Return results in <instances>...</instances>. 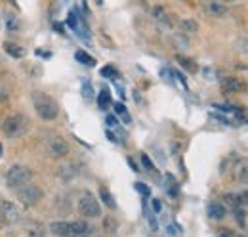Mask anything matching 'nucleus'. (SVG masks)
Returning a JSON list of instances; mask_svg holds the SVG:
<instances>
[{
    "label": "nucleus",
    "mask_w": 248,
    "mask_h": 237,
    "mask_svg": "<svg viewBox=\"0 0 248 237\" xmlns=\"http://www.w3.org/2000/svg\"><path fill=\"white\" fill-rule=\"evenodd\" d=\"M32 105H34L36 113L44 118V120H54V118L58 117V113H60L58 103L50 96H46L42 92H34L32 94Z\"/></svg>",
    "instance_id": "f257e3e1"
},
{
    "label": "nucleus",
    "mask_w": 248,
    "mask_h": 237,
    "mask_svg": "<svg viewBox=\"0 0 248 237\" xmlns=\"http://www.w3.org/2000/svg\"><path fill=\"white\" fill-rule=\"evenodd\" d=\"M31 178H32V170L29 167H25V165H14V167L8 170V174H6V187L17 189V187H21L23 184L31 182Z\"/></svg>",
    "instance_id": "f03ea898"
},
{
    "label": "nucleus",
    "mask_w": 248,
    "mask_h": 237,
    "mask_svg": "<svg viewBox=\"0 0 248 237\" xmlns=\"http://www.w3.org/2000/svg\"><path fill=\"white\" fill-rule=\"evenodd\" d=\"M25 128H27V117H25V115H19V113L6 117L4 122H2V132H4V136L10 138V140L21 136V134L25 132Z\"/></svg>",
    "instance_id": "7ed1b4c3"
},
{
    "label": "nucleus",
    "mask_w": 248,
    "mask_h": 237,
    "mask_svg": "<svg viewBox=\"0 0 248 237\" xmlns=\"http://www.w3.org/2000/svg\"><path fill=\"white\" fill-rule=\"evenodd\" d=\"M16 193H17L19 203H23L25 207H34V205H38L40 199H42V195H44L42 189H40L38 186L31 184V182H27V184H23L21 187H17Z\"/></svg>",
    "instance_id": "20e7f679"
},
{
    "label": "nucleus",
    "mask_w": 248,
    "mask_h": 237,
    "mask_svg": "<svg viewBox=\"0 0 248 237\" xmlns=\"http://www.w3.org/2000/svg\"><path fill=\"white\" fill-rule=\"evenodd\" d=\"M78 212L84 218H99L101 216V207L99 201L93 197L90 191H84L78 199Z\"/></svg>",
    "instance_id": "39448f33"
},
{
    "label": "nucleus",
    "mask_w": 248,
    "mask_h": 237,
    "mask_svg": "<svg viewBox=\"0 0 248 237\" xmlns=\"http://www.w3.org/2000/svg\"><path fill=\"white\" fill-rule=\"evenodd\" d=\"M46 148H48V155H50L52 159H62V157H65V155L69 153L67 142H65L63 138H60V136H52V138L48 140Z\"/></svg>",
    "instance_id": "423d86ee"
},
{
    "label": "nucleus",
    "mask_w": 248,
    "mask_h": 237,
    "mask_svg": "<svg viewBox=\"0 0 248 237\" xmlns=\"http://www.w3.org/2000/svg\"><path fill=\"white\" fill-rule=\"evenodd\" d=\"M0 214H2V218H4L6 222H10V224L21 222V218H23L21 208L16 207V205L10 203V201H2V203H0Z\"/></svg>",
    "instance_id": "0eeeda50"
},
{
    "label": "nucleus",
    "mask_w": 248,
    "mask_h": 237,
    "mask_svg": "<svg viewBox=\"0 0 248 237\" xmlns=\"http://www.w3.org/2000/svg\"><path fill=\"white\" fill-rule=\"evenodd\" d=\"M233 178L237 184H248V159H239L233 167Z\"/></svg>",
    "instance_id": "6e6552de"
},
{
    "label": "nucleus",
    "mask_w": 248,
    "mask_h": 237,
    "mask_svg": "<svg viewBox=\"0 0 248 237\" xmlns=\"http://www.w3.org/2000/svg\"><path fill=\"white\" fill-rule=\"evenodd\" d=\"M92 234V226L86 220H75L71 222V237H86Z\"/></svg>",
    "instance_id": "1a4fd4ad"
},
{
    "label": "nucleus",
    "mask_w": 248,
    "mask_h": 237,
    "mask_svg": "<svg viewBox=\"0 0 248 237\" xmlns=\"http://www.w3.org/2000/svg\"><path fill=\"white\" fill-rule=\"evenodd\" d=\"M50 234L58 237H71V222H65V220H60V222H52L48 226Z\"/></svg>",
    "instance_id": "9d476101"
},
{
    "label": "nucleus",
    "mask_w": 248,
    "mask_h": 237,
    "mask_svg": "<svg viewBox=\"0 0 248 237\" xmlns=\"http://www.w3.org/2000/svg\"><path fill=\"white\" fill-rule=\"evenodd\" d=\"M204 10H206L210 16H214V17H225V16H227V8H225L223 4L216 2V0H208V2L204 4Z\"/></svg>",
    "instance_id": "9b49d317"
},
{
    "label": "nucleus",
    "mask_w": 248,
    "mask_h": 237,
    "mask_svg": "<svg viewBox=\"0 0 248 237\" xmlns=\"http://www.w3.org/2000/svg\"><path fill=\"white\" fill-rule=\"evenodd\" d=\"M221 88L227 94H235V92H241V90L245 88V85L239 79H235V77H227V79L221 81Z\"/></svg>",
    "instance_id": "f8f14e48"
},
{
    "label": "nucleus",
    "mask_w": 248,
    "mask_h": 237,
    "mask_svg": "<svg viewBox=\"0 0 248 237\" xmlns=\"http://www.w3.org/2000/svg\"><path fill=\"white\" fill-rule=\"evenodd\" d=\"M153 17H155V21H158L160 25L172 27V17L168 16V12H166L162 6H155V8H153Z\"/></svg>",
    "instance_id": "ddd939ff"
},
{
    "label": "nucleus",
    "mask_w": 248,
    "mask_h": 237,
    "mask_svg": "<svg viewBox=\"0 0 248 237\" xmlns=\"http://www.w3.org/2000/svg\"><path fill=\"white\" fill-rule=\"evenodd\" d=\"M225 214H227V210H225V207H223L221 203L214 201V203L208 205V216H210L212 220H223Z\"/></svg>",
    "instance_id": "4468645a"
},
{
    "label": "nucleus",
    "mask_w": 248,
    "mask_h": 237,
    "mask_svg": "<svg viewBox=\"0 0 248 237\" xmlns=\"http://www.w3.org/2000/svg\"><path fill=\"white\" fill-rule=\"evenodd\" d=\"M4 50H6V54L12 56V58L19 59L25 56V50H23L21 46H17L16 42H4Z\"/></svg>",
    "instance_id": "2eb2a0df"
},
{
    "label": "nucleus",
    "mask_w": 248,
    "mask_h": 237,
    "mask_svg": "<svg viewBox=\"0 0 248 237\" xmlns=\"http://www.w3.org/2000/svg\"><path fill=\"white\" fill-rule=\"evenodd\" d=\"M99 199L105 203V207H109V208H115L117 207V203H115V197L111 195V191L107 189V187H99Z\"/></svg>",
    "instance_id": "dca6fc26"
},
{
    "label": "nucleus",
    "mask_w": 248,
    "mask_h": 237,
    "mask_svg": "<svg viewBox=\"0 0 248 237\" xmlns=\"http://www.w3.org/2000/svg\"><path fill=\"white\" fill-rule=\"evenodd\" d=\"M97 105H99V109H107V107L111 105V92L107 88H103L99 92V96H97Z\"/></svg>",
    "instance_id": "f3484780"
},
{
    "label": "nucleus",
    "mask_w": 248,
    "mask_h": 237,
    "mask_svg": "<svg viewBox=\"0 0 248 237\" xmlns=\"http://www.w3.org/2000/svg\"><path fill=\"white\" fill-rule=\"evenodd\" d=\"M180 27H182V31L184 33H187V34H195L197 31H199V23L195 21V19H182V23H180Z\"/></svg>",
    "instance_id": "a211bd4d"
},
{
    "label": "nucleus",
    "mask_w": 248,
    "mask_h": 237,
    "mask_svg": "<svg viewBox=\"0 0 248 237\" xmlns=\"http://www.w3.org/2000/svg\"><path fill=\"white\" fill-rule=\"evenodd\" d=\"M75 59L80 61L82 65H88V67H93V65H95V59H93L92 56H88L84 50H78V52L75 54Z\"/></svg>",
    "instance_id": "6ab92c4d"
},
{
    "label": "nucleus",
    "mask_w": 248,
    "mask_h": 237,
    "mask_svg": "<svg viewBox=\"0 0 248 237\" xmlns=\"http://www.w3.org/2000/svg\"><path fill=\"white\" fill-rule=\"evenodd\" d=\"M77 174V170H75V167H71V165H65V167H62L60 169V176L67 182V180H71V178Z\"/></svg>",
    "instance_id": "aec40b11"
},
{
    "label": "nucleus",
    "mask_w": 248,
    "mask_h": 237,
    "mask_svg": "<svg viewBox=\"0 0 248 237\" xmlns=\"http://www.w3.org/2000/svg\"><path fill=\"white\" fill-rule=\"evenodd\" d=\"M46 232H44V226L42 224H32L29 228V237H44Z\"/></svg>",
    "instance_id": "412c9836"
},
{
    "label": "nucleus",
    "mask_w": 248,
    "mask_h": 237,
    "mask_svg": "<svg viewBox=\"0 0 248 237\" xmlns=\"http://www.w3.org/2000/svg\"><path fill=\"white\" fill-rule=\"evenodd\" d=\"M115 113H117V115H121V117L124 118V122H126V124H130V120H132V118H130V115H128V111H126V107H124L123 103H115Z\"/></svg>",
    "instance_id": "4be33fe9"
},
{
    "label": "nucleus",
    "mask_w": 248,
    "mask_h": 237,
    "mask_svg": "<svg viewBox=\"0 0 248 237\" xmlns=\"http://www.w3.org/2000/svg\"><path fill=\"white\" fill-rule=\"evenodd\" d=\"M6 29L10 31V33H16V31L19 29V25H17V19H16L14 16H10V14H8V17H6Z\"/></svg>",
    "instance_id": "5701e85b"
},
{
    "label": "nucleus",
    "mask_w": 248,
    "mask_h": 237,
    "mask_svg": "<svg viewBox=\"0 0 248 237\" xmlns=\"http://www.w3.org/2000/svg\"><path fill=\"white\" fill-rule=\"evenodd\" d=\"M134 187H136V191H140V193H141L143 197L151 193V189H149V186H145L143 182H136V184H134Z\"/></svg>",
    "instance_id": "b1692460"
},
{
    "label": "nucleus",
    "mask_w": 248,
    "mask_h": 237,
    "mask_svg": "<svg viewBox=\"0 0 248 237\" xmlns=\"http://www.w3.org/2000/svg\"><path fill=\"white\" fill-rule=\"evenodd\" d=\"M141 165H143V167H145L149 172H155V165H153V161H151V159H149L145 153L141 155Z\"/></svg>",
    "instance_id": "393cba45"
},
{
    "label": "nucleus",
    "mask_w": 248,
    "mask_h": 237,
    "mask_svg": "<svg viewBox=\"0 0 248 237\" xmlns=\"http://www.w3.org/2000/svg\"><path fill=\"white\" fill-rule=\"evenodd\" d=\"M180 63L186 67L187 71H197V63H193V59H187V58H180Z\"/></svg>",
    "instance_id": "a878e982"
},
{
    "label": "nucleus",
    "mask_w": 248,
    "mask_h": 237,
    "mask_svg": "<svg viewBox=\"0 0 248 237\" xmlns=\"http://www.w3.org/2000/svg\"><path fill=\"white\" fill-rule=\"evenodd\" d=\"M101 75H103V77H107V79H113V77H117V71H115L113 67H109V65H107V67H103V69H101Z\"/></svg>",
    "instance_id": "bb28decb"
},
{
    "label": "nucleus",
    "mask_w": 248,
    "mask_h": 237,
    "mask_svg": "<svg viewBox=\"0 0 248 237\" xmlns=\"http://www.w3.org/2000/svg\"><path fill=\"white\" fill-rule=\"evenodd\" d=\"M67 23H69V27H71V29H77V14H75V12H71V14H69Z\"/></svg>",
    "instance_id": "cd10ccee"
},
{
    "label": "nucleus",
    "mask_w": 248,
    "mask_h": 237,
    "mask_svg": "<svg viewBox=\"0 0 248 237\" xmlns=\"http://www.w3.org/2000/svg\"><path fill=\"white\" fill-rule=\"evenodd\" d=\"M151 203H153V210H155L156 214H158V212H160V210H162V203H160V201H158V199H153V201H151Z\"/></svg>",
    "instance_id": "c85d7f7f"
},
{
    "label": "nucleus",
    "mask_w": 248,
    "mask_h": 237,
    "mask_svg": "<svg viewBox=\"0 0 248 237\" xmlns=\"http://www.w3.org/2000/svg\"><path fill=\"white\" fill-rule=\"evenodd\" d=\"M217 237H237L231 230H221L219 234H217Z\"/></svg>",
    "instance_id": "c756f323"
},
{
    "label": "nucleus",
    "mask_w": 248,
    "mask_h": 237,
    "mask_svg": "<svg viewBox=\"0 0 248 237\" xmlns=\"http://www.w3.org/2000/svg\"><path fill=\"white\" fill-rule=\"evenodd\" d=\"M174 42H176V44H182L180 48H187V40H186V38H180V36H176V38H174Z\"/></svg>",
    "instance_id": "7c9ffc66"
},
{
    "label": "nucleus",
    "mask_w": 248,
    "mask_h": 237,
    "mask_svg": "<svg viewBox=\"0 0 248 237\" xmlns=\"http://www.w3.org/2000/svg\"><path fill=\"white\" fill-rule=\"evenodd\" d=\"M82 90H84V96H86V98H92V86H90L88 83H86V86Z\"/></svg>",
    "instance_id": "2f4dec72"
},
{
    "label": "nucleus",
    "mask_w": 248,
    "mask_h": 237,
    "mask_svg": "<svg viewBox=\"0 0 248 237\" xmlns=\"http://www.w3.org/2000/svg\"><path fill=\"white\" fill-rule=\"evenodd\" d=\"M107 124H109V126H117V117L109 115V117H107Z\"/></svg>",
    "instance_id": "473e14b6"
},
{
    "label": "nucleus",
    "mask_w": 248,
    "mask_h": 237,
    "mask_svg": "<svg viewBox=\"0 0 248 237\" xmlns=\"http://www.w3.org/2000/svg\"><path fill=\"white\" fill-rule=\"evenodd\" d=\"M241 195H243V201H245V205H248V189H247V191H243Z\"/></svg>",
    "instance_id": "72a5a7b5"
},
{
    "label": "nucleus",
    "mask_w": 248,
    "mask_h": 237,
    "mask_svg": "<svg viewBox=\"0 0 248 237\" xmlns=\"http://www.w3.org/2000/svg\"><path fill=\"white\" fill-rule=\"evenodd\" d=\"M0 155H2V144H0Z\"/></svg>",
    "instance_id": "f704fd0d"
},
{
    "label": "nucleus",
    "mask_w": 248,
    "mask_h": 237,
    "mask_svg": "<svg viewBox=\"0 0 248 237\" xmlns=\"http://www.w3.org/2000/svg\"><path fill=\"white\" fill-rule=\"evenodd\" d=\"M0 228H2V218H0Z\"/></svg>",
    "instance_id": "c9c22d12"
}]
</instances>
